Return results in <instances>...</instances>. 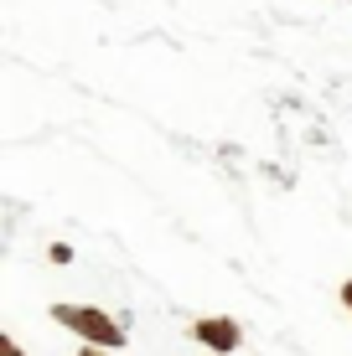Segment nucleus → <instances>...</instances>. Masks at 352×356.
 Instances as JSON below:
<instances>
[{
    "instance_id": "39448f33",
    "label": "nucleus",
    "mask_w": 352,
    "mask_h": 356,
    "mask_svg": "<svg viewBox=\"0 0 352 356\" xmlns=\"http://www.w3.org/2000/svg\"><path fill=\"white\" fill-rule=\"evenodd\" d=\"M0 356H26V351L16 346V336H0Z\"/></svg>"
},
{
    "instance_id": "7ed1b4c3",
    "label": "nucleus",
    "mask_w": 352,
    "mask_h": 356,
    "mask_svg": "<svg viewBox=\"0 0 352 356\" xmlns=\"http://www.w3.org/2000/svg\"><path fill=\"white\" fill-rule=\"evenodd\" d=\"M47 259H52V264H72V248H68V243H52V248H47Z\"/></svg>"
},
{
    "instance_id": "f03ea898",
    "label": "nucleus",
    "mask_w": 352,
    "mask_h": 356,
    "mask_svg": "<svg viewBox=\"0 0 352 356\" xmlns=\"http://www.w3.org/2000/svg\"><path fill=\"white\" fill-rule=\"evenodd\" d=\"M192 341H202V346L217 351V356H234L244 346V325H238L234 315H202V321H192Z\"/></svg>"
},
{
    "instance_id": "20e7f679",
    "label": "nucleus",
    "mask_w": 352,
    "mask_h": 356,
    "mask_svg": "<svg viewBox=\"0 0 352 356\" xmlns=\"http://www.w3.org/2000/svg\"><path fill=\"white\" fill-rule=\"evenodd\" d=\"M337 305H342V310L352 315V279H342V289H337Z\"/></svg>"
},
{
    "instance_id": "f257e3e1",
    "label": "nucleus",
    "mask_w": 352,
    "mask_h": 356,
    "mask_svg": "<svg viewBox=\"0 0 352 356\" xmlns=\"http://www.w3.org/2000/svg\"><path fill=\"white\" fill-rule=\"evenodd\" d=\"M52 321L72 330V336L83 341V346H109V351H119L130 341V325L125 321H114L109 310H99V305H52Z\"/></svg>"
},
{
    "instance_id": "423d86ee",
    "label": "nucleus",
    "mask_w": 352,
    "mask_h": 356,
    "mask_svg": "<svg viewBox=\"0 0 352 356\" xmlns=\"http://www.w3.org/2000/svg\"><path fill=\"white\" fill-rule=\"evenodd\" d=\"M78 356H109V346H78Z\"/></svg>"
}]
</instances>
